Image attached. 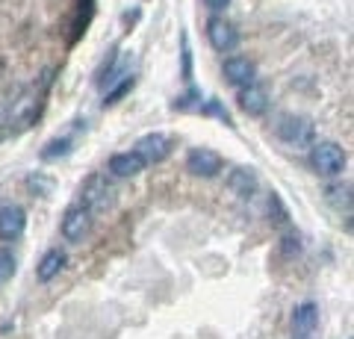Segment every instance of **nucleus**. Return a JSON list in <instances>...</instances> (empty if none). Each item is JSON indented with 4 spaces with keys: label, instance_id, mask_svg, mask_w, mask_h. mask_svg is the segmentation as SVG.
I'll return each mask as SVG.
<instances>
[{
    "label": "nucleus",
    "instance_id": "obj_1",
    "mask_svg": "<svg viewBox=\"0 0 354 339\" xmlns=\"http://www.w3.org/2000/svg\"><path fill=\"white\" fill-rule=\"evenodd\" d=\"M346 151H342L337 142H313L310 145V166L319 177H339L346 171Z\"/></svg>",
    "mask_w": 354,
    "mask_h": 339
},
{
    "label": "nucleus",
    "instance_id": "obj_2",
    "mask_svg": "<svg viewBox=\"0 0 354 339\" xmlns=\"http://www.w3.org/2000/svg\"><path fill=\"white\" fill-rule=\"evenodd\" d=\"M113 186L106 183L104 174H92V177H86L83 189H80V204L86 206L88 213H101L106 206H113Z\"/></svg>",
    "mask_w": 354,
    "mask_h": 339
},
{
    "label": "nucleus",
    "instance_id": "obj_3",
    "mask_svg": "<svg viewBox=\"0 0 354 339\" xmlns=\"http://www.w3.org/2000/svg\"><path fill=\"white\" fill-rule=\"evenodd\" d=\"M59 231H62V239H65V242L80 245L83 239L92 233V213H88L83 204L68 206V210H65V215H62Z\"/></svg>",
    "mask_w": 354,
    "mask_h": 339
},
{
    "label": "nucleus",
    "instance_id": "obj_4",
    "mask_svg": "<svg viewBox=\"0 0 354 339\" xmlns=\"http://www.w3.org/2000/svg\"><path fill=\"white\" fill-rule=\"evenodd\" d=\"M278 136H281L290 148H310V145L316 142V127H313V122H310V118L290 115V118H283V122H281Z\"/></svg>",
    "mask_w": 354,
    "mask_h": 339
},
{
    "label": "nucleus",
    "instance_id": "obj_5",
    "mask_svg": "<svg viewBox=\"0 0 354 339\" xmlns=\"http://www.w3.org/2000/svg\"><path fill=\"white\" fill-rule=\"evenodd\" d=\"M207 41H209V48L213 50L230 53V50H236V45H239V30L221 15H213L207 21Z\"/></svg>",
    "mask_w": 354,
    "mask_h": 339
},
{
    "label": "nucleus",
    "instance_id": "obj_6",
    "mask_svg": "<svg viewBox=\"0 0 354 339\" xmlns=\"http://www.w3.org/2000/svg\"><path fill=\"white\" fill-rule=\"evenodd\" d=\"M221 166H225V159H221L213 148H192L189 154H186V171L195 174V177H204V180L216 177Z\"/></svg>",
    "mask_w": 354,
    "mask_h": 339
},
{
    "label": "nucleus",
    "instance_id": "obj_7",
    "mask_svg": "<svg viewBox=\"0 0 354 339\" xmlns=\"http://www.w3.org/2000/svg\"><path fill=\"white\" fill-rule=\"evenodd\" d=\"M133 151L145 159V166H157V162H162L171 154V139L165 133H145L133 145Z\"/></svg>",
    "mask_w": 354,
    "mask_h": 339
},
{
    "label": "nucleus",
    "instance_id": "obj_8",
    "mask_svg": "<svg viewBox=\"0 0 354 339\" xmlns=\"http://www.w3.org/2000/svg\"><path fill=\"white\" fill-rule=\"evenodd\" d=\"M27 231V213L24 206L18 204H6L3 210H0V239L3 242H15V239H21Z\"/></svg>",
    "mask_w": 354,
    "mask_h": 339
},
{
    "label": "nucleus",
    "instance_id": "obj_9",
    "mask_svg": "<svg viewBox=\"0 0 354 339\" xmlns=\"http://www.w3.org/2000/svg\"><path fill=\"white\" fill-rule=\"evenodd\" d=\"M221 71H225V80L230 86H236V89H242V86H248V83H257V65L248 57H227L225 65H221Z\"/></svg>",
    "mask_w": 354,
    "mask_h": 339
},
{
    "label": "nucleus",
    "instance_id": "obj_10",
    "mask_svg": "<svg viewBox=\"0 0 354 339\" xmlns=\"http://www.w3.org/2000/svg\"><path fill=\"white\" fill-rule=\"evenodd\" d=\"M236 104H239V109L245 115L260 118V115H266V109H269V92H266L260 83H248V86H242L239 89Z\"/></svg>",
    "mask_w": 354,
    "mask_h": 339
},
{
    "label": "nucleus",
    "instance_id": "obj_11",
    "mask_svg": "<svg viewBox=\"0 0 354 339\" xmlns=\"http://www.w3.org/2000/svg\"><path fill=\"white\" fill-rule=\"evenodd\" d=\"M106 168H109L113 177L127 180V177H139V174L145 171V159H142L136 151H121V154L109 157V166Z\"/></svg>",
    "mask_w": 354,
    "mask_h": 339
},
{
    "label": "nucleus",
    "instance_id": "obj_12",
    "mask_svg": "<svg viewBox=\"0 0 354 339\" xmlns=\"http://www.w3.org/2000/svg\"><path fill=\"white\" fill-rule=\"evenodd\" d=\"M316 327H319V307L313 301L298 304V307L292 310V336L310 339L316 333Z\"/></svg>",
    "mask_w": 354,
    "mask_h": 339
},
{
    "label": "nucleus",
    "instance_id": "obj_13",
    "mask_svg": "<svg viewBox=\"0 0 354 339\" xmlns=\"http://www.w3.org/2000/svg\"><path fill=\"white\" fill-rule=\"evenodd\" d=\"M227 186H230V192L234 195H239V198H251V195L257 192V186H260L257 171L248 168V166H239V168H234L227 174Z\"/></svg>",
    "mask_w": 354,
    "mask_h": 339
},
{
    "label": "nucleus",
    "instance_id": "obj_14",
    "mask_svg": "<svg viewBox=\"0 0 354 339\" xmlns=\"http://www.w3.org/2000/svg\"><path fill=\"white\" fill-rule=\"evenodd\" d=\"M62 269H65V251L50 248V251H44L41 260H39V266H36V278H39L41 283H50L53 278L59 275Z\"/></svg>",
    "mask_w": 354,
    "mask_h": 339
},
{
    "label": "nucleus",
    "instance_id": "obj_15",
    "mask_svg": "<svg viewBox=\"0 0 354 339\" xmlns=\"http://www.w3.org/2000/svg\"><path fill=\"white\" fill-rule=\"evenodd\" d=\"M71 145H74V142H71L68 136H62V139H50L48 145L41 148V154H39V157H41L44 162L59 159V157H68V154H71Z\"/></svg>",
    "mask_w": 354,
    "mask_h": 339
},
{
    "label": "nucleus",
    "instance_id": "obj_16",
    "mask_svg": "<svg viewBox=\"0 0 354 339\" xmlns=\"http://www.w3.org/2000/svg\"><path fill=\"white\" fill-rule=\"evenodd\" d=\"M328 201L337 206V210H342L346 206V213L351 210V186L348 183H334V186H328Z\"/></svg>",
    "mask_w": 354,
    "mask_h": 339
},
{
    "label": "nucleus",
    "instance_id": "obj_17",
    "mask_svg": "<svg viewBox=\"0 0 354 339\" xmlns=\"http://www.w3.org/2000/svg\"><path fill=\"white\" fill-rule=\"evenodd\" d=\"M15 269H18V262H15V254H12V251H9V248H0V287H3V283H9V280H12Z\"/></svg>",
    "mask_w": 354,
    "mask_h": 339
},
{
    "label": "nucleus",
    "instance_id": "obj_18",
    "mask_svg": "<svg viewBox=\"0 0 354 339\" xmlns=\"http://www.w3.org/2000/svg\"><path fill=\"white\" fill-rule=\"evenodd\" d=\"M171 106H174V109H180V113H186V109H201V92L189 89L183 97H177V101H174Z\"/></svg>",
    "mask_w": 354,
    "mask_h": 339
},
{
    "label": "nucleus",
    "instance_id": "obj_19",
    "mask_svg": "<svg viewBox=\"0 0 354 339\" xmlns=\"http://www.w3.org/2000/svg\"><path fill=\"white\" fill-rule=\"evenodd\" d=\"M133 89V77H130V74H127V77L124 80H121V86H115V89L113 92H106V97H104V106H113V104H118L121 101V97H124L127 92Z\"/></svg>",
    "mask_w": 354,
    "mask_h": 339
},
{
    "label": "nucleus",
    "instance_id": "obj_20",
    "mask_svg": "<svg viewBox=\"0 0 354 339\" xmlns=\"http://www.w3.org/2000/svg\"><path fill=\"white\" fill-rule=\"evenodd\" d=\"M183 80H192V50L186 36H183Z\"/></svg>",
    "mask_w": 354,
    "mask_h": 339
},
{
    "label": "nucleus",
    "instance_id": "obj_21",
    "mask_svg": "<svg viewBox=\"0 0 354 339\" xmlns=\"http://www.w3.org/2000/svg\"><path fill=\"white\" fill-rule=\"evenodd\" d=\"M204 113H213V115H218L221 118V122H225V124H230V115L225 113V109H221L218 106V101H207V106H204Z\"/></svg>",
    "mask_w": 354,
    "mask_h": 339
},
{
    "label": "nucleus",
    "instance_id": "obj_22",
    "mask_svg": "<svg viewBox=\"0 0 354 339\" xmlns=\"http://www.w3.org/2000/svg\"><path fill=\"white\" fill-rule=\"evenodd\" d=\"M209 12H225V9L230 6V0H204Z\"/></svg>",
    "mask_w": 354,
    "mask_h": 339
},
{
    "label": "nucleus",
    "instance_id": "obj_23",
    "mask_svg": "<svg viewBox=\"0 0 354 339\" xmlns=\"http://www.w3.org/2000/svg\"><path fill=\"white\" fill-rule=\"evenodd\" d=\"M292 339H298V336H292Z\"/></svg>",
    "mask_w": 354,
    "mask_h": 339
}]
</instances>
